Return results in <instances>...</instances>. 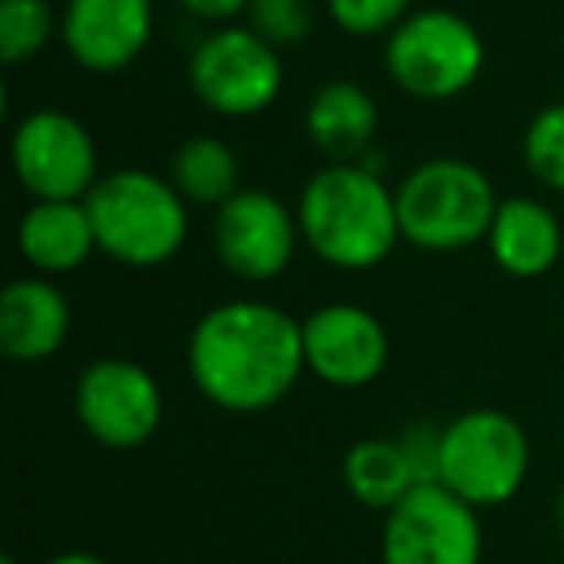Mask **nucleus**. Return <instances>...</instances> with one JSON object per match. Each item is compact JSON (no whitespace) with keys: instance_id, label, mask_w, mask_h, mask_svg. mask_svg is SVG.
I'll return each mask as SVG.
<instances>
[{"instance_id":"f257e3e1","label":"nucleus","mask_w":564,"mask_h":564,"mask_svg":"<svg viewBox=\"0 0 564 564\" xmlns=\"http://www.w3.org/2000/svg\"><path fill=\"white\" fill-rule=\"evenodd\" d=\"M186 368L205 402L225 414H263L306 371L302 322L256 299L205 310L186 340Z\"/></svg>"},{"instance_id":"f03ea898","label":"nucleus","mask_w":564,"mask_h":564,"mask_svg":"<svg viewBox=\"0 0 564 564\" xmlns=\"http://www.w3.org/2000/svg\"><path fill=\"white\" fill-rule=\"evenodd\" d=\"M294 213L310 251L340 271H371L402 243L394 189L364 163L322 166Z\"/></svg>"},{"instance_id":"7ed1b4c3","label":"nucleus","mask_w":564,"mask_h":564,"mask_svg":"<svg viewBox=\"0 0 564 564\" xmlns=\"http://www.w3.org/2000/svg\"><path fill=\"white\" fill-rule=\"evenodd\" d=\"M97 251L124 267H163L182 251L189 232L186 197L171 178L140 166L101 174L86 197Z\"/></svg>"},{"instance_id":"20e7f679","label":"nucleus","mask_w":564,"mask_h":564,"mask_svg":"<svg viewBox=\"0 0 564 564\" xmlns=\"http://www.w3.org/2000/svg\"><path fill=\"white\" fill-rule=\"evenodd\" d=\"M402 240L417 251H460L487 240L499 213L495 186L476 163L441 155L414 166L394 189Z\"/></svg>"},{"instance_id":"39448f33","label":"nucleus","mask_w":564,"mask_h":564,"mask_svg":"<svg viewBox=\"0 0 564 564\" xmlns=\"http://www.w3.org/2000/svg\"><path fill=\"white\" fill-rule=\"evenodd\" d=\"M530 456V437L518 417L491 406L464 410L448 425H441L437 484H445L476 510L502 507L522 491Z\"/></svg>"},{"instance_id":"423d86ee","label":"nucleus","mask_w":564,"mask_h":564,"mask_svg":"<svg viewBox=\"0 0 564 564\" xmlns=\"http://www.w3.org/2000/svg\"><path fill=\"white\" fill-rule=\"evenodd\" d=\"M383 66L402 94L417 101H453L484 74V40L460 12H410L387 35Z\"/></svg>"},{"instance_id":"0eeeda50","label":"nucleus","mask_w":564,"mask_h":564,"mask_svg":"<svg viewBox=\"0 0 564 564\" xmlns=\"http://www.w3.org/2000/svg\"><path fill=\"white\" fill-rule=\"evenodd\" d=\"M194 97L217 117H259L282 94V58L248 24L217 28L194 47L186 66Z\"/></svg>"},{"instance_id":"6e6552de","label":"nucleus","mask_w":564,"mask_h":564,"mask_svg":"<svg viewBox=\"0 0 564 564\" xmlns=\"http://www.w3.org/2000/svg\"><path fill=\"white\" fill-rule=\"evenodd\" d=\"M383 564H479L484 525L479 510L445 484H417L383 518Z\"/></svg>"},{"instance_id":"1a4fd4ad","label":"nucleus","mask_w":564,"mask_h":564,"mask_svg":"<svg viewBox=\"0 0 564 564\" xmlns=\"http://www.w3.org/2000/svg\"><path fill=\"white\" fill-rule=\"evenodd\" d=\"M74 414L86 437L101 448L148 445L163 425V387L143 364L124 356H105L82 368L74 383Z\"/></svg>"},{"instance_id":"9d476101","label":"nucleus","mask_w":564,"mask_h":564,"mask_svg":"<svg viewBox=\"0 0 564 564\" xmlns=\"http://www.w3.org/2000/svg\"><path fill=\"white\" fill-rule=\"evenodd\" d=\"M12 171L35 202H86L101 182L94 132L74 112H28L12 132Z\"/></svg>"},{"instance_id":"9b49d317","label":"nucleus","mask_w":564,"mask_h":564,"mask_svg":"<svg viewBox=\"0 0 564 564\" xmlns=\"http://www.w3.org/2000/svg\"><path fill=\"white\" fill-rule=\"evenodd\" d=\"M299 240V213L267 189L248 186L213 213V251L220 267L243 282H271L286 274Z\"/></svg>"},{"instance_id":"f8f14e48","label":"nucleus","mask_w":564,"mask_h":564,"mask_svg":"<svg viewBox=\"0 0 564 564\" xmlns=\"http://www.w3.org/2000/svg\"><path fill=\"white\" fill-rule=\"evenodd\" d=\"M306 371L322 383L356 391L383 376L391 340L371 310L356 302H325L302 322Z\"/></svg>"},{"instance_id":"ddd939ff","label":"nucleus","mask_w":564,"mask_h":564,"mask_svg":"<svg viewBox=\"0 0 564 564\" xmlns=\"http://www.w3.org/2000/svg\"><path fill=\"white\" fill-rule=\"evenodd\" d=\"M63 43L89 74H120L148 51L155 0H66Z\"/></svg>"},{"instance_id":"4468645a","label":"nucleus","mask_w":564,"mask_h":564,"mask_svg":"<svg viewBox=\"0 0 564 564\" xmlns=\"http://www.w3.org/2000/svg\"><path fill=\"white\" fill-rule=\"evenodd\" d=\"M70 337V299L43 274H28L0 294V352L17 364H43Z\"/></svg>"},{"instance_id":"2eb2a0df","label":"nucleus","mask_w":564,"mask_h":564,"mask_svg":"<svg viewBox=\"0 0 564 564\" xmlns=\"http://www.w3.org/2000/svg\"><path fill=\"white\" fill-rule=\"evenodd\" d=\"M379 132V105L360 82H325L306 105V135L329 163H364Z\"/></svg>"},{"instance_id":"dca6fc26","label":"nucleus","mask_w":564,"mask_h":564,"mask_svg":"<svg viewBox=\"0 0 564 564\" xmlns=\"http://www.w3.org/2000/svg\"><path fill=\"white\" fill-rule=\"evenodd\" d=\"M491 259L510 279H541L556 267L564 248V232L556 213L533 197H507L487 232Z\"/></svg>"},{"instance_id":"f3484780","label":"nucleus","mask_w":564,"mask_h":564,"mask_svg":"<svg viewBox=\"0 0 564 564\" xmlns=\"http://www.w3.org/2000/svg\"><path fill=\"white\" fill-rule=\"evenodd\" d=\"M17 248L32 271L70 274L97 251L86 202H35L17 225Z\"/></svg>"},{"instance_id":"a211bd4d","label":"nucleus","mask_w":564,"mask_h":564,"mask_svg":"<svg viewBox=\"0 0 564 564\" xmlns=\"http://www.w3.org/2000/svg\"><path fill=\"white\" fill-rule=\"evenodd\" d=\"M345 487L360 507L368 510H394L417 487L414 468L402 453L399 437H364L345 453L340 464Z\"/></svg>"},{"instance_id":"6ab92c4d","label":"nucleus","mask_w":564,"mask_h":564,"mask_svg":"<svg viewBox=\"0 0 564 564\" xmlns=\"http://www.w3.org/2000/svg\"><path fill=\"white\" fill-rule=\"evenodd\" d=\"M171 182L186 205L220 209L228 197L240 194V159L217 135H189L171 159Z\"/></svg>"},{"instance_id":"aec40b11","label":"nucleus","mask_w":564,"mask_h":564,"mask_svg":"<svg viewBox=\"0 0 564 564\" xmlns=\"http://www.w3.org/2000/svg\"><path fill=\"white\" fill-rule=\"evenodd\" d=\"M58 20L51 0H0V58L4 66H24L43 55Z\"/></svg>"},{"instance_id":"412c9836","label":"nucleus","mask_w":564,"mask_h":564,"mask_svg":"<svg viewBox=\"0 0 564 564\" xmlns=\"http://www.w3.org/2000/svg\"><path fill=\"white\" fill-rule=\"evenodd\" d=\"M522 159L541 186L564 194V101L549 105L530 120L522 135Z\"/></svg>"},{"instance_id":"4be33fe9","label":"nucleus","mask_w":564,"mask_h":564,"mask_svg":"<svg viewBox=\"0 0 564 564\" xmlns=\"http://www.w3.org/2000/svg\"><path fill=\"white\" fill-rule=\"evenodd\" d=\"M248 28L267 40L274 51L299 47L314 32V4L310 0H251L248 4Z\"/></svg>"},{"instance_id":"5701e85b","label":"nucleus","mask_w":564,"mask_h":564,"mask_svg":"<svg viewBox=\"0 0 564 564\" xmlns=\"http://www.w3.org/2000/svg\"><path fill=\"white\" fill-rule=\"evenodd\" d=\"M414 0H325V12L345 35L371 40V35H391L410 17Z\"/></svg>"},{"instance_id":"b1692460","label":"nucleus","mask_w":564,"mask_h":564,"mask_svg":"<svg viewBox=\"0 0 564 564\" xmlns=\"http://www.w3.org/2000/svg\"><path fill=\"white\" fill-rule=\"evenodd\" d=\"M399 445L406 453L410 468H414L417 484H437V468H441V430L437 425H410L399 433Z\"/></svg>"},{"instance_id":"393cba45","label":"nucleus","mask_w":564,"mask_h":564,"mask_svg":"<svg viewBox=\"0 0 564 564\" xmlns=\"http://www.w3.org/2000/svg\"><path fill=\"white\" fill-rule=\"evenodd\" d=\"M178 9H186L189 17L197 20H213V24H225V20H236L248 12L251 0H174Z\"/></svg>"},{"instance_id":"a878e982","label":"nucleus","mask_w":564,"mask_h":564,"mask_svg":"<svg viewBox=\"0 0 564 564\" xmlns=\"http://www.w3.org/2000/svg\"><path fill=\"white\" fill-rule=\"evenodd\" d=\"M43 564H109V561H105V556H97V553H86V549H66V553L47 556Z\"/></svg>"},{"instance_id":"bb28decb","label":"nucleus","mask_w":564,"mask_h":564,"mask_svg":"<svg viewBox=\"0 0 564 564\" xmlns=\"http://www.w3.org/2000/svg\"><path fill=\"white\" fill-rule=\"evenodd\" d=\"M553 518H556V533H561V541H564V487H561V495H556Z\"/></svg>"},{"instance_id":"cd10ccee","label":"nucleus","mask_w":564,"mask_h":564,"mask_svg":"<svg viewBox=\"0 0 564 564\" xmlns=\"http://www.w3.org/2000/svg\"><path fill=\"white\" fill-rule=\"evenodd\" d=\"M0 564H20L17 556H0Z\"/></svg>"}]
</instances>
